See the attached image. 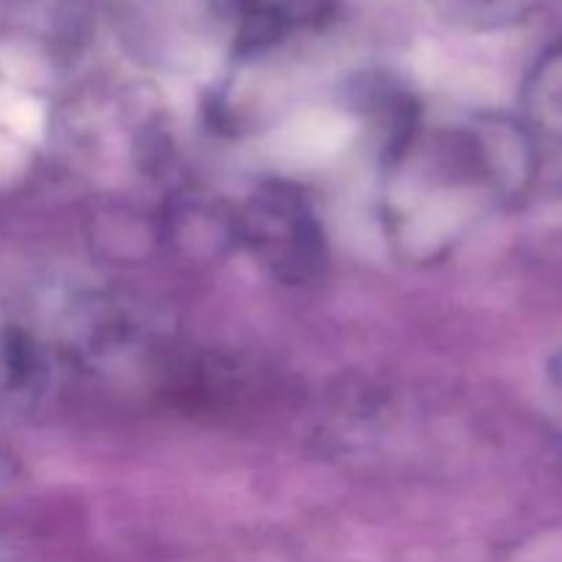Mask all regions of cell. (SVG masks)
<instances>
[{
  "label": "cell",
  "mask_w": 562,
  "mask_h": 562,
  "mask_svg": "<svg viewBox=\"0 0 562 562\" xmlns=\"http://www.w3.org/2000/svg\"><path fill=\"white\" fill-rule=\"evenodd\" d=\"M532 135L497 115L420 119L393 132L384 157L382 223L404 261H439L525 190Z\"/></svg>",
  "instance_id": "6da1fadb"
},
{
  "label": "cell",
  "mask_w": 562,
  "mask_h": 562,
  "mask_svg": "<svg viewBox=\"0 0 562 562\" xmlns=\"http://www.w3.org/2000/svg\"><path fill=\"white\" fill-rule=\"evenodd\" d=\"M234 234L283 283H307L327 261L316 212L289 184L261 187L236 214Z\"/></svg>",
  "instance_id": "7a4b0ae2"
},
{
  "label": "cell",
  "mask_w": 562,
  "mask_h": 562,
  "mask_svg": "<svg viewBox=\"0 0 562 562\" xmlns=\"http://www.w3.org/2000/svg\"><path fill=\"white\" fill-rule=\"evenodd\" d=\"M530 126L549 140L562 143V47L554 49L532 75L527 91ZM530 130V132H532Z\"/></svg>",
  "instance_id": "3957f363"
},
{
  "label": "cell",
  "mask_w": 562,
  "mask_h": 562,
  "mask_svg": "<svg viewBox=\"0 0 562 562\" xmlns=\"http://www.w3.org/2000/svg\"><path fill=\"white\" fill-rule=\"evenodd\" d=\"M36 357L25 335L11 327H0V404L25 393L33 382Z\"/></svg>",
  "instance_id": "277c9868"
}]
</instances>
